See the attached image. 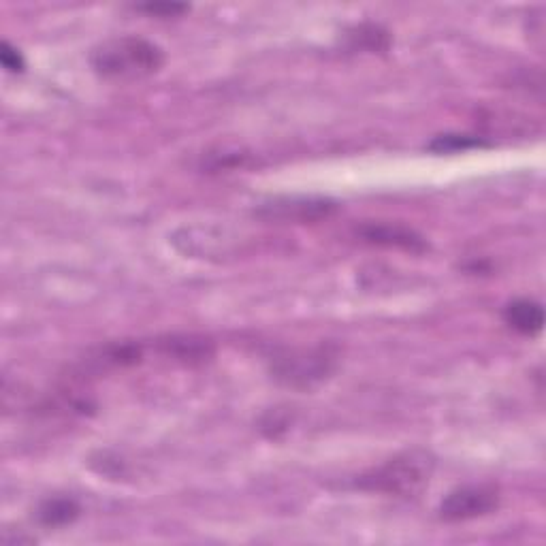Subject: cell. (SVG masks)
<instances>
[{"label":"cell","instance_id":"obj_11","mask_svg":"<svg viewBox=\"0 0 546 546\" xmlns=\"http://www.w3.org/2000/svg\"><path fill=\"white\" fill-rule=\"evenodd\" d=\"M474 148H489V143L474 135H440L429 143L431 152L438 154H453V152H468Z\"/></svg>","mask_w":546,"mask_h":546},{"label":"cell","instance_id":"obj_5","mask_svg":"<svg viewBox=\"0 0 546 546\" xmlns=\"http://www.w3.org/2000/svg\"><path fill=\"white\" fill-rule=\"evenodd\" d=\"M340 205L333 199L325 197H280L263 203L256 216L267 222H288V224H305L331 218Z\"/></svg>","mask_w":546,"mask_h":546},{"label":"cell","instance_id":"obj_6","mask_svg":"<svg viewBox=\"0 0 546 546\" xmlns=\"http://www.w3.org/2000/svg\"><path fill=\"white\" fill-rule=\"evenodd\" d=\"M359 235L365 239L367 244H376L384 248H399V250H408V252H425L429 244L425 239L406 227H399V224H363L359 229Z\"/></svg>","mask_w":546,"mask_h":546},{"label":"cell","instance_id":"obj_8","mask_svg":"<svg viewBox=\"0 0 546 546\" xmlns=\"http://www.w3.org/2000/svg\"><path fill=\"white\" fill-rule=\"evenodd\" d=\"M504 320L521 335H538L544 327V310L538 301L515 299L504 308Z\"/></svg>","mask_w":546,"mask_h":546},{"label":"cell","instance_id":"obj_2","mask_svg":"<svg viewBox=\"0 0 546 546\" xmlns=\"http://www.w3.org/2000/svg\"><path fill=\"white\" fill-rule=\"evenodd\" d=\"M342 361V350L333 342L284 348L271 357L269 374L278 384L295 391H312L333 378Z\"/></svg>","mask_w":546,"mask_h":546},{"label":"cell","instance_id":"obj_7","mask_svg":"<svg viewBox=\"0 0 546 546\" xmlns=\"http://www.w3.org/2000/svg\"><path fill=\"white\" fill-rule=\"evenodd\" d=\"M158 348L165 357L186 365L203 363L214 355V344L207 340V337L199 335H173L163 342H158Z\"/></svg>","mask_w":546,"mask_h":546},{"label":"cell","instance_id":"obj_4","mask_svg":"<svg viewBox=\"0 0 546 546\" xmlns=\"http://www.w3.org/2000/svg\"><path fill=\"white\" fill-rule=\"evenodd\" d=\"M500 489L495 485H465L448 493L440 504V519L446 523H463L493 515L500 508Z\"/></svg>","mask_w":546,"mask_h":546},{"label":"cell","instance_id":"obj_3","mask_svg":"<svg viewBox=\"0 0 546 546\" xmlns=\"http://www.w3.org/2000/svg\"><path fill=\"white\" fill-rule=\"evenodd\" d=\"M436 459L423 448L404 451L378 468H372L357 478V487L369 493H384L393 497H416L431 483Z\"/></svg>","mask_w":546,"mask_h":546},{"label":"cell","instance_id":"obj_10","mask_svg":"<svg viewBox=\"0 0 546 546\" xmlns=\"http://www.w3.org/2000/svg\"><path fill=\"white\" fill-rule=\"evenodd\" d=\"M346 43L352 52H384L389 50L391 37L389 32L378 24H359L346 32Z\"/></svg>","mask_w":546,"mask_h":546},{"label":"cell","instance_id":"obj_9","mask_svg":"<svg viewBox=\"0 0 546 546\" xmlns=\"http://www.w3.org/2000/svg\"><path fill=\"white\" fill-rule=\"evenodd\" d=\"M82 508L73 500V497L67 495H56V497H47L37 508V521L45 527H64L71 525Z\"/></svg>","mask_w":546,"mask_h":546},{"label":"cell","instance_id":"obj_1","mask_svg":"<svg viewBox=\"0 0 546 546\" xmlns=\"http://www.w3.org/2000/svg\"><path fill=\"white\" fill-rule=\"evenodd\" d=\"M90 64L96 75L111 82H139L163 69L165 52L154 41L124 35L96 45Z\"/></svg>","mask_w":546,"mask_h":546},{"label":"cell","instance_id":"obj_12","mask_svg":"<svg viewBox=\"0 0 546 546\" xmlns=\"http://www.w3.org/2000/svg\"><path fill=\"white\" fill-rule=\"evenodd\" d=\"M135 9L148 15H156V18H175V15L190 11L188 5H180V3H146V5H135Z\"/></svg>","mask_w":546,"mask_h":546},{"label":"cell","instance_id":"obj_13","mask_svg":"<svg viewBox=\"0 0 546 546\" xmlns=\"http://www.w3.org/2000/svg\"><path fill=\"white\" fill-rule=\"evenodd\" d=\"M0 62H3V67L9 73H22L26 69L24 56L20 54V50H15L9 41L0 43Z\"/></svg>","mask_w":546,"mask_h":546}]
</instances>
